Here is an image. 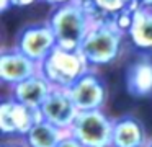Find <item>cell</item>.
I'll use <instances>...</instances> for the list:
<instances>
[{"instance_id":"3","label":"cell","mask_w":152,"mask_h":147,"mask_svg":"<svg viewBox=\"0 0 152 147\" xmlns=\"http://www.w3.org/2000/svg\"><path fill=\"white\" fill-rule=\"evenodd\" d=\"M92 67L80 51H66L56 48L49 57L39 64V74L54 88L69 90Z\"/></svg>"},{"instance_id":"1","label":"cell","mask_w":152,"mask_h":147,"mask_svg":"<svg viewBox=\"0 0 152 147\" xmlns=\"http://www.w3.org/2000/svg\"><path fill=\"white\" fill-rule=\"evenodd\" d=\"M46 23L56 36L57 48L66 51H79L95 21L82 5L70 2L51 10Z\"/></svg>"},{"instance_id":"18","label":"cell","mask_w":152,"mask_h":147,"mask_svg":"<svg viewBox=\"0 0 152 147\" xmlns=\"http://www.w3.org/2000/svg\"><path fill=\"white\" fill-rule=\"evenodd\" d=\"M33 2H36V0H13L12 5L13 7H26V5H31Z\"/></svg>"},{"instance_id":"2","label":"cell","mask_w":152,"mask_h":147,"mask_svg":"<svg viewBox=\"0 0 152 147\" xmlns=\"http://www.w3.org/2000/svg\"><path fill=\"white\" fill-rule=\"evenodd\" d=\"M124 31L115 21H96L79 51L87 59L90 67L111 64L119 56Z\"/></svg>"},{"instance_id":"12","label":"cell","mask_w":152,"mask_h":147,"mask_svg":"<svg viewBox=\"0 0 152 147\" xmlns=\"http://www.w3.org/2000/svg\"><path fill=\"white\" fill-rule=\"evenodd\" d=\"M149 142L142 123L134 116H121L113 124L111 147H145Z\"/></svg>"},{"instance_id":"22","label":"cell","mask_w":152,"mask_h":147,"mask_svg":"<svg viewBox=\"0 0 152 147\" xmlns=\"http://www.w3.org/2000/svg\"><path fill=\"white\" fill-rule=\"evenodd\" d=\"M145 147H152V139H151V140H149V142H147V146H145Z\"/></svg>"},{"instance_id":"17","label":"cell","mask_w":152,"mask_h":147,"mask_svg":"<svg viewBox=\"0 0 152 147\" xmlns=\"http://www.w3.org/2000/svg\"><path fill=\"white\" fill-rule=\"evenodd\" d=\"M43 2L48 3V5H51L53 8H56V7L66 5V3H70V2H74V0H43Z\"/></svg>"},{"instance_id":"19","label":"cell","mask_w":152,"mask_h":147,"mask_svg":"<svg viewBox=\"0 0 152 147\" xmlns=\"http://www.w3.org/2000/svg\"><path fill=\"white\" fill-rule=\"evenodd\" d=\"M12 2H13V0H0V10L5 12V10H8L10 7H13V5H12Z\"/></svg>"},{"instance_id":"7","label":"cell","mask_w":152,"mask_h":147,"mask_svg":"<svg viewBox=\"0 0 152 147\" xmlns=\"http://www.w3.org/2000/svg\"><path fill=\"white\" fill-rule=\"evenodd\" d=\"M85 8L93 21H115L124 33L131 26L132 13L136 10L134 0H74Z\"/></svg>"},{"instance_id":"21","label":"cell","mask_w":152,"mask_h":147,"mask_svg":"<svg viewBox=\"0 0 152 147\" xmlns=\"http://www.w3.org/2000/svg\"><path fill=\"white\" fill-rule=\"evenodd\" d=\"M152 0H134L136 5H144V3H151Z\"/></svg>"},{"instance_id":"15","label":"cell","mask_w":152,"mask_h":147,"mask_svg":"<svg viewBox=\"0 0 152 147\" xmlns=\"http://www.w3.org/2000/svg\"><path fill=\"white\" fill-rule=\"evenodd\" d=\"M67 134L69 131H64L48 121L39 119L21 140L26 147H57V144Z\"/></svg>"},{"instance_id":"5","label":"cell","mask_w":152,"mask_h":147,"mask_svg":"<svg viewBox=\"0 0 152 147\" xmlns=\"http://www.w3.org/2000/svg\"><path fill=\"white\" fill-rule=\"evenodd\" d=\"M15 48L30 59H33L34 62L41 64L57 48V41L48 23L28 25L18 33Z\"/></svg>"},{"instance_id":"11","label":"cell","mask_w":152,"mask_h":147,"mask_svg":"<svg viewBox=\"0 0 152 147\" xmlns=\"http://www.w3.org/2000/svg\"><path fill=\"white\" fill-rule=\"evenodd\" d=\"M54 87L43 77L41 74L21 82V83L12 87V98L18 103L31 108V110H39L41 105L48 100Z\"/></svg>"},{"instance_id":"10","label":"cell","mask_w":152,"mask_h":147,"mask_svg":"<svg viewBox=\"0 0 152 147\" xmlns=\"http://www.w3.org/2000/svg\"><path fill=\"white\" fill-rule=\"evenodd\" d=\"M39 74V64L20 52L17 48L4 49L0 54V78L10 87Z\"/></svg>"},{"instance_id":"8","label":"cell","mask_w":152,"mask_h":147,"mask_svg":"<svg viewBox=\"0 0 152 147\" xmlns=\"http://www.w3.org/2000/svg\"><path fill=\"white\" fill-rule=\"evenodd\" d=\"M67 91L79 111L102 110L106 101V85L93 69L83 74Z\"/></svg>"},{"instance_id":"13","label":"cell","mask_w":152,"mask_h":147,"mask_svg":"<svg viewBox=\"0 0 152 147\" xmlns=\"http://www.w3.org/2000/svg\"><path fill=\"white\" fill-rule=\"evenodd\" d=\"M128 34L136 48L152 51V2L136 7Z\"/></svg>"},{"instance_id":"14","label":"cell","mask_w":152,"mask_h":147,"mask_svg":"<svg viewBox=\"0 0 152 147\" xmlns=\"http://www.w3.org/2000/svg\"><path fill=\"white\" fill-rule=\"evenodd\" d=\"M126 88L132 97H147L152 93V61L139 59L126 70Z\"/></svg>"},{"instance_id":"6","label":"cell","mask_w":152,"mask_h":147,"mask_svg":"<svg viewBox=\"0 0 152 147\" xmlns=\"http://www.w3.org/2000/svg\"><path fill=\"white\" fill-rule=\"evenodd\" d=\"M39 119H43L39 110H31L13 98H4L0 103V131L4 137L18 136L23 139Z\"/></svg>"},{"instance_id":"16","label":"cell","mask_w":152,"mask_h":147,"mask_svg":"<svg viewBox=\"0 0 152 147\" xmlns=\"http://www.w3.org/2000/svg\"><path fill=\"white\" fill-rule=\"evenodd\" d=\"M57 147H83V146H82V144H80L79 140L75 139V137L72 136V134L69 132V134H67V136L64 137L62 140H61L59 144H57Z\"/></svg>"},{"instance_id":"9","label":"cell","mask_w":152,"mask_h":147,"mask_svg":"<svg viewBox=\"0 0 152 147\" xmlns=\"http://www.w3.org/2000/svg\"><path fill=\"white\" fill-rule=\"evenodd\" d=\"M41 118L64 131H70L74 121L79 116V108L70 98L69 91L62 88H54L48 100L39 108Z\"/></svg>"},{"instance_id":"20","label":"cell","mask_w":152,"mask_h":147,"mask_svg":"<svg viewBox=\"0 0 152 147\" xmlns=\"http://www.w3.org/2000/svg\"><path fill=\"white\" fill-rule=\"evenodd\" d=\"M2 147H26V146H25V142L21 140V142H4Z\"/></svg>"},{"instance_id":"4","label":"cell","mask_w":152,"mask_h":147,"mask_svg":"<svg viewBox=\"0 0 152 147\" xmlns=\"http://www.w3.org/2000/svg\"><path fill=\"white\" fill-rule=\"evenodd\" d=\"M115 119L106 116L103 110L80 111L69 132L83 147H111Z\"/></svg>"}]
</instances>
